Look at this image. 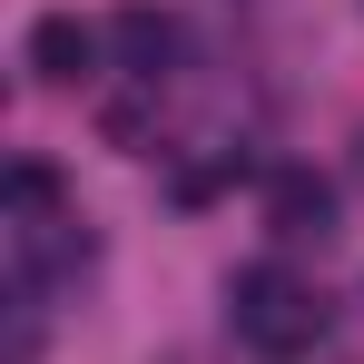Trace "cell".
Segmentation results:
<instances>
[{
    "instance_id": "cell-2",
    "label": "cell",
    "mask_w": 364,
    "mask_h": 364,
    "mask_svg": "<svg viewBox=\"0 0 364 364\" xmlns=\"http://www.w3.org/2000/svg\"><path fill=\"white\" fill-rule=\"evenodd\" d=\"M99 50H109V40H99L79 10H40V20H30V79H40V89H79V79L99 69Z\"/></svg>"
},
{
    "instance_id": "cell-6",
    "label": "cell",
    "mask_w": 364,
    "mask_h": 364,
    "mask_svg": "<svg viewBox=\"0 0 364 364\" xmlns=\"http://www.w3.org/2000/svg\"><path fill=\"white\" fill-rule=\"evenodd\" d=\"M355 178H364V128H355Z\"/></svg>"
},
{
    "instance_id": "cell-5",
    "label": "cell",
    "mask_w": 364,
    "mask_h": 364,
    "mask_svg": "<svg viewBox=\"0 0 364 364\" xmlns=\"http://www.w3.org/2000/svg\"><path fill=\"white\" fill-rule=\"evenodd\" d=\"M30 217H60V178H50L40 158L10 168V227H30Z\"/></svg>"
},
{
    "instance_id": "cell-4",
    "label": "cell",
    "mask_w": 364,
    "mask_h": 364,
    "mask_svg": "<svg viewBox=\"0 0 364 364\" xmlns=\"http://www.w3.org/2000/svg\"><path fill=\"white\" fill-rule=\"evenodd\" d=\"M266 227H276V237H335V187L315 178V168H276V178H266Z\"/></svg>"
},
{
    "instance_id": "cell-3",
    "label": "cell",
    "mask_w": 364,
    "mask_h": 364,
    "mask_svg": "<svg viewBox=\"0 0 364 364\" xmlns=\"http://www.w3.org/2000/svg\"><path fill=\"white\" fill-rule=\"evenodd\" d=\"M109 50H119V69L138 79V89H158V79L178 69V20L148 10V0H128L119 20H109Z\"/></svg>"
},
{
    "instance_id": "cell-1",
    "label": "cell",
    "mask_w": 364,
    "mask_h": 364,
    "mask_svg": "<svg viewBox=\"0 0 364 364\" xmlns=\"http://www.w3.org/2000/svg\"><path fill=\"white\" fill-rule=\"evenodd\" d=\"M227 315H237V335L256 355H305V345H325V325H335V305L315 296L305 276H286V266H237V276H227Z\"/></svg>"
}]
</instances>
